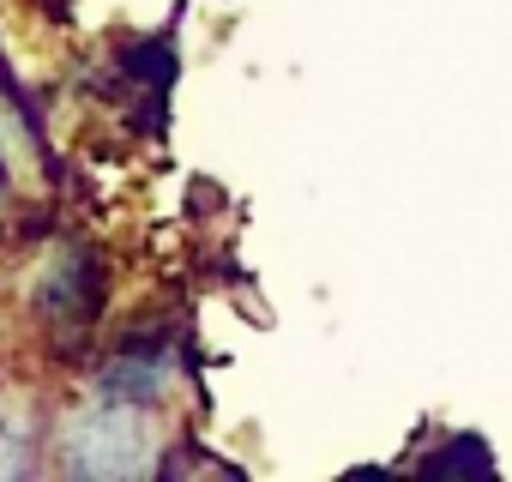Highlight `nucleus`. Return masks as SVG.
I'll return each instance as SVG.
<instances>
[{
  "mask_svg": "<svg viewBox=\"0 0 512 482\" xmlns=\"http://www.w3.org/2000/svg\"><path fill=\"white\" fill-rule=\"evenodd\" d=\"M0 169L13 187H37V151H31V127L19 121V109L0 103Z\"/></svg>",
  "mask_w": 512,
  "mask_h": 482,
  "instance_id": "f03ea898",
  "label": "nucleus"
},
{
  "mask_svg": "<svg viewBox=\"0 0 512 482\" xmlns=\"http://www.w3.org/2000/svg\"><path fill=\"white\" fill-rule=\"evenodd\" d=\"M73 458L85 476L97 482H127V476H145L157 464V428L145 410H91L73 422Z\"/></svg>",
  "mask_w": 512,
  "mask_h": 482,
  "instance_id": "f257e3e1",
  "label": "nucleus"
}]
</instances>
